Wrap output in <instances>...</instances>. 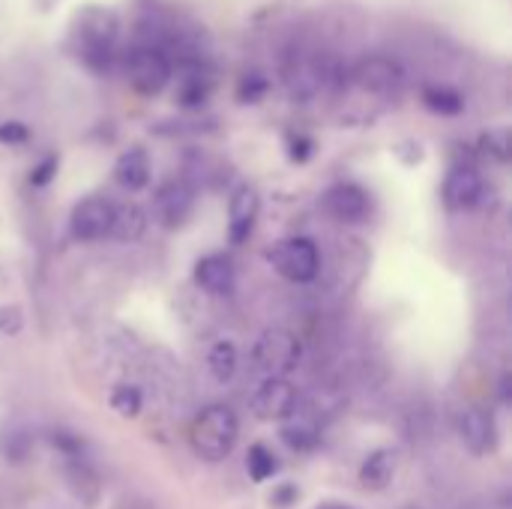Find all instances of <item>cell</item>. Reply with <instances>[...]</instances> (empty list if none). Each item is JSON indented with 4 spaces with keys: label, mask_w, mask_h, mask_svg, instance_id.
Masks as SVG:
<instances>
[{
    "label": "cell",
    "mask_w": 512,
    "mask_h": 509,
    "mask_svg": "<svg viewBox=\"0 0 512 509\" xmlns=\"http://www.w3.org/2000/svg\"><path fill=\"white\" fill-rule=\"evenodd\" d=\"M207 366H210V375H213L219 384L231 381L234 372H237V348H234L231 342H216V345L210 348Z\"/></svg>",
    "instance_id": "cell-20"
},
{
    "label": "cell",
    "mask_w": 512,
    "mask_h": 509,
    "mask_svg": "<svg viewBox=\"0 0 512 509\" xmlns=\"http://www.w3.org/2000/svg\"><path fill=\"white\" fill-rule=\"evenodd\" d=\"M318 509H348V507H339V504H324V507Z\"/></svg>",
    "instance_id": "cell-31"
},
{
    "label": "cell",
    "mask_w": 512,
    "mask_h": 509,
    "mask_svg": "<svg viewBox=\"0 0 512 509\" xmlns=\"http://www.w3.org/2000/svg\"><path fill=\"white\" fill-rule=\"evenodd\" d=\"M144 228H147V216L138 204H114V219H111L108 237H114L120 243H135L144 237Z\"/></svg>",
    "instance_id": "cell-17"
},
{
    "label": "cell",
    "mask_w": 512,
    "mask_h": 509,
    "mask_svg": "<svg viewBox=\"0 0 512 509\" xmlns=\"http://www.w3.org/2000/svg\"><path fill=\"white\" fill-rule=\"evenodd\" d=\"M195 207V189L186 180H168L156 192V216L165 228H180Z\"/></svg>",
    "instance_id": "cell-11"
},
{
    "label": "cell",
    "mask_w": 512,
    "mask_h": 509,
    "mask_svg": "<svg viewBox=\"0 0 512 509\" xmlns=\"http://www.w3.org/2000/svg\"><path fill=\"white\" fill-rule=\"evenodd\" d=\"M78 51L84 63L93 72H111L117 63V39H120V24L114 12L108 9H87L78 12Z\"/></svg>",
    "instance_id": "cell-2"
},
{
    "label": "cell",
    "mask_w": 512,
    "mask_h": 509,
    "mask_svg": "<svg viewBox=\"0 0 512 509\" xmlns=\"http://www.w3.org/2000/svg\"><path fill=\"white\" fill-rule=\"evenodd\" d=\"M258 210H261V198L252 186H240L234 195H231V204H228V237L234 246H240L243 240H249L252 228H255V219H258Z\"/></svg>",
    "instance_id": "cell-14"
},
{
    "label": "cell",
    "mask_w": 512,
    "mask_h": 509,
    "mask_svg": "<svg viewBox=\"0 0 512 509\" xmlns=\"http://www.w3.org/2000/svg\"><path fill=\"white\" fill-rule=\"evenodd\" d=\"M54 174H57V156H45V159L33 168L30 183H33V186H45V183H51Z\"/></svg>",
    "instance_id": "cell-27"
},
{
    "label": "cell",
    "mask_w": 512,
    "mask_h": 509,
    "mask_svg": "<svg viewBox=\"0 0 512 509\" xmlns=\"http://www.w3.org/2000/svg\"><path fill=\"white\" fill-rule=\"evenodd\" d=\"M111 219H114V204L105 201V198H84L75 204L72 210V219H69V228H72V237L90 243V240H102L108 237L111 231Z\"/></svg>",
    "instance_id": "cell-9"
},
{
    "label": "cell",
    "mask_w": 512,
    "mask_h": 509,
    "mask_svg": "<svg viewBox=\"0 0 512 509\" xmlns=\"http://www.w3.org/2000/svg\"><path fill=\"white\" fill-rule=\"evenodd\" d=\"M171 75H174V60L159 45L138 42L126 54V78L141 96H159L171 84Z\"/></svg>",
    "instance_id": "cell-4"
},
{
    "label": "cell",
    "mask_w": 512,
    "mask_h": 509,
    "mask_svg": "<svg viewBox=\"0 0 512 509\" xmlns=\"http://www.w3.org/2000/svg\"><path fill=\"white\" fill-rule=\"evenodd\" d=\"M282 441H285L291 450L306 453V450H315V447H318L321 429H318L315 423H309V420H297V423H291V426L282 429Z\"/></svg>",
    "instance_id": "cell-21"
},
{
    "label": "cell",
    "mask_w": 512,
    "mask_h": 509,
    "mask_svg": "<svg viewBox=\"0 0 512 509\" xmlns=\"http://www.w3.org/2000/svg\"><path fill=\"white\" fill-rule=\"evenodd\" d=\"M237 435H240V423H237V414L228 405L204 408L192 420V429H189L192 450L207 462H222L225 456H231V450L237 444Z\"/></svg>",
    "instance_id": "cell-3"
},
{
    "label": "cell",
    "mask_w": 512,
    "mask_h": 509,
    "mask_svg": "<svg viewBox=\"0 0 512 509\" xmlns=\"http://www.w3.org/2000/svg\"><path fill=\"white\" fill-rule=\"evenodd\" d=\"M246 468H249V477H252L255 483H264V480H270V477L279 471V462H276V456H273L264 444H255V447L249 450Z\"/></svg>",
    "instance_id": "cell-22"
},
{
    "label": "cell",
    "mask_w": 512,
    "mask_h": 509,
    "mask_svg": "<svg viewBox=\"0 0 512 509\" xmlns=\"http://www.w3.org/2000/svg\"><path fill=\"white\" fill-rule=\"evenodd\" d=\"M111 408H114L120 417H126V420L138 417V414H141V390L132 387V384L114 387V393H111Z\"/></svg>",
    "instance_id": "cell-23"
},
{
    "label": "cell",
    "mask_w": 512,
    "mask_h": 509,
    "mask_svg": "<svg viewBox=\"0 0 512 509\" xmlns=\"http://www.w3.org/2000/svg\"><path fill=\"white\" fill-rule=\"evenodd\" d=\"M294 498H297V489H294V486H282V489L276 492V504H282V507H288Z\"/></svg>",
    "instance_id": "cell-30"
},
{
    "label": "cell",
    "mask_w": 512,
    "mask_h": 509,
    "mask_svg": "<svg viewBox=\"0 0 512 509\" xmlns=\"http://www.w3.org/2000/svg\"><path fill=\"white\" fill-rule=\"evenodd\" d=\"M324 210L336 222H342V225H357V222H363L369 216L372 201H369L363 186H357V183H336V186H330L324 192Z\"/></svg>",
    "instance_id": "cell-10"
},
{
    "label": "cell",
    "mask_w": 512,
    "mask_h": 509,
    "mask_svg": "<svg viewBox=\"0 0 512 509\" xmlns=\"http://www.w3.org/2000/svg\"><path fill=\"white\" fill-rule=\"evenodd\" d=\"M51 444L57 450H63L66 456H78L81 453V441L75 435H69V432H51Z\"/></svg>",
    "instance_id": "cell-28"
},
{
    "label": "cell",
    "mask_w": 512,
    "mask_h": 509,
    "mask_svg": "<svg viewBox=\"0 0 512 509\" xmlns=\"http://www.w3.org/2000/svg\"><path fill=\"white\" fill-rule=\"evenodd\" d=\"M483 153L495 162H507L510 159V129H492L483 135Z\"/></svg>",
    "instance_id": "cell-24"
},
{
    "label": "cell",
    "mask_w": 512,
    "mask_h": 509,
    "mask_svg": "<svg viewBox=\"0 0 512 509\" xmlns=\"http://www.w3.org/2000/svg\"><path fill=\"white\" fill-rule=\"evenodd\" d=\"M300 357H303L300 339L291 330H282V327L264 330L258 336L255 348H252V360H255V366L267 378H285V375H291L300 366Z\"/></svg>",
    "instance_id": "cell-6"
},
{
    "label": "cell",
    "mask_w": 512,
    "mask_h": 509,
    "mask_svg": "<svg viewBox=\"0 0 512 509\" xmlns=\"http://www.w3.org/2000/svg\"><path fill=\"white\" fill-rule=\"evenodd\" d=\"M342 81H351L348 69L339 60H333L315 48L294 45L282 57V84L294 102H312L324 90L342 87Z\"/></svg>",
    "instance_id": "cell-1"
},
{
    "label": "cell",
    "mask_w": 512,
    "mask_h": 509,
    "mask_svg": "<svg viewBox=\"0 0 512 509\" xmlns=\"http://www.w3.org/2000/svg\"><path fill=\"white\" fill-rule=\"evenodd\" d=\"M483 198V177L474 165H456L444 180V204L450 210H468Z\"/></svg>",
    "instance_id": "cell-13"
},
{
    "label": "cell",
    "mask_w": 512,
    "mask_h": 509,
    "mask_svg": "<svg viewBox=\"0 0 512 509\" xmlns=\"http://www.w3.org/2000/svg\"><path fill=\"white\" fill-rule=\"evenodd\" d=\"M264 93H267V78H264V75H258V72H249V75H243V78H240L237 96H240L243 102H258Z\"/></svg>",
    "instance_id": "cell-25"
},
{
    "label": "cell",
    "mask_w": 512,
    "mask_h": 509,
    "mask_svg": "<svg viewBox=\"0 0 512 509\" xmlns=\"http://www.w3.org/2000/svg\"><path fill=\"white\" fill-rule=\"evenodd\" d=\"M297 408H300V396L288 378H267L252 396V411L261 420H291Z\"/></svg>",
    "instance_id": "cell-8"
},
{
    "label": "cell",
    "mask_w": 512,
    "mask_h": 509,
    "mask_svg": "<svg viewBox=\"0 0 512 509\" xmlns=\"http://www.w3.org/2000/svg\"><path fill=\"white\" fill-rule=\"evenodd\" d=\"M30 138V129L24 126V123H15V120H9V123H0V144H9V147H15V144H24Z\"/></svg>",
    "instance_id": "cell-26"
},
{
    "label": "cell",
    "mask_w": 512,
    "mask_h": 509,
    "mask_svg": "<svg viewBox=\"0 0 512 509\" xmlns=\"http://www.w3.org/2000/svg\"><path fill=\"white\" fill-rule=\"evenodd\" d=\"M195 282L207 294H228L234 288V264L225 255H204L195 264Z\"/></svg>",
    "instance_id": "cell-15"
},
{
    "label": "cell",
    "mask_w": 512,
    "mask_h": 509,
    "mask_svg": "<svg viewBox=\"0 0 512 509\" xmlns=\"http://www.w3.org/2000/svg\"><path fill=\"white\" fill-rule=\"evenodd\" d=\"M459 435H462L465 447L477 456L498 450V423H495L492 411H486V408H468L459 420Z\"/></svg>",
    "instance_id": "cell-12"
},
{
    "label": "cell",
    "mask_w": 512,
    "mask_h": 509,
    "mask_svg": "<svg viewBox=\"0 0 512 509\" xmlns=\"http://www.w3.org/2000/svg\"><path fill=\"white\" fill-rule=\"evenodd\" d=\"M408 509H417V507H408Z\"/></svg>",
    "instance_id": "cell-32"
},
{
    "label": "cell",
    "mask_w": 512,
    "mask_h": 509,
    "mask_svg": "<svg viewBox=\"0 0 512 509\" xmlns=\"http://www.w3.org/2000/svg\"><path fill=\"white\" fill-rule=\"evenodd\" d=\"M423 105L435 114H444V117H456L462 114L465 108V99L453 90V87H441V84H429L423 90Z\"/></svg>",
    "instance_id": "cell-19"
},
{
    "label": "cell",
    "mask_w": 512,
    "mask_h": 509,
    "mask_svg": "<svg viewBox=\"0 0 512 509\" xmlns=\"http://www.w3.org/2000/svg\"><path fill=\"white\" fill-rule=\"evenodd\" d=\"M348 78L363 93H372V96H381V99L399 96L405 90V84H408L405 66L390 54H363L360 60L351 63Z\"/></svg>",
    "instance_id": "cell-5"
},
{
    "label": "cell",
    "mask_w": 512,
    "mask_h": 509,
    "mask_svg": "<svg viewBox=\"0 0 512 509\" xmlns=\"http://www.w3.org/2000/svg\"><path fill=\"white\" fill-rule=\"evenodd\" d=\"M393 474H396V450H375V453L363 462V468H360V483H363L366 489L381 492V489L390 486Z\"/></svg>",
    "instance_id": "cell-18"
},
{
    "label": "cell",
    "mask_w": 512,
    "mask_h": 509,
    "mask_svg": "<svg viewBox=\"0 0 512 509\" xmlns=\"http://www.w3.org/2000/svg\"><path fill=\"white\" fill-rule=\"evenodd\" d=\"M270 264L273 270L288 279V282H297V285H306V282H315L318 273H321V252L318 246L309 240V237H291V240H282L270 249Z\"/></svg>",
    "instance_id": "cell-7"
},
{
    "label": "cell",
    "mask_w": 512,
    "mask_h": 509,
    "mask_svg": "<svg viewBox=\"0 0 512 509\" xmlns=\"http://www.w3.org/2000/svg\"><path fill=\"white\" fill-rule=\"evenodd\" d=\"M21 330V312L12 306H3L0 309V333H18Z\"/></svg>",
    "instance_id": "cell-29"
},
{
    "label": "cell",
    "mask_w": 512,
    "mask_h": 509,
    "mask_svg": "<svg viewBox=\"0 0 512 509\" xmlns=\"http://www.w3.org/2000/svg\"><path fill=\"white\" fill-rule=\"evenodd\" d=\"M114 180L129 189V192H138L150 183V159L141 147H132L126 153H120L117 165H114Z\"/></svg>",
    "instance_id": "cell-16"
}]
</instances>
